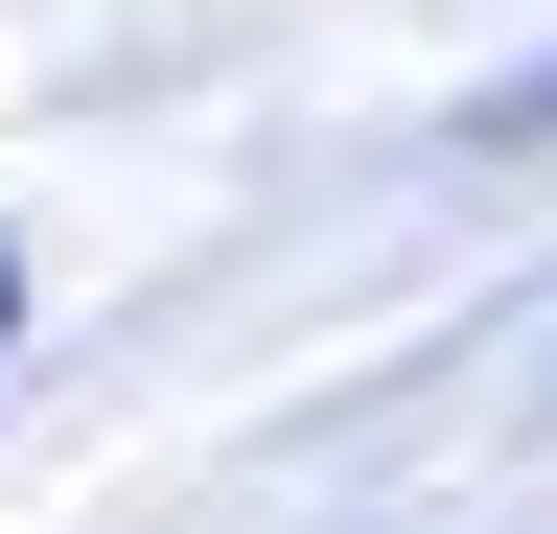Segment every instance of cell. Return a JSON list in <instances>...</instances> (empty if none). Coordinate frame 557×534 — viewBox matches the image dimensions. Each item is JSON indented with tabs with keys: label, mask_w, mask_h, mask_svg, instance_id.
Returning a JSON list of instances; mask_svg holds the SVG:
<instances>
[{
	"label": "cell",
	"mask_w": 557,
	"mask_h": 534,
	"mask_svg": "<svg viewBox=\"0 0 557 534\" xmlns=\"http://www.w3.org/2000/svg\"><path fill=\"white\" fill-rule=\"evenodd\" d=\"M0 349H24V256H0Z\"/></svg>",
	"instance_id": "obj_1"
}]
</instances>
